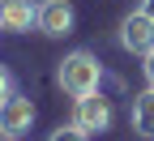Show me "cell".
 Segmentation results:
<instances>
[{
  "label": "cell",
  "instance_id": "6da1fadb",
  "mask_svg": "<svg viewBox=\"0 0 154 141\" xmlns=\"http://www.w3.org/2000/svg\"><path fill=\"white\" fill-rule=\"evenodd\" d=\"M56 81H60V90L73 94V98L94 94L99 81H103V64H99V56H90V51H69L60 60V69H56Z\"/></svg>",
  "mask_w": 154,
  "mask_h": 141
},
{
  "label": "cell",
  "instance_id": "7a4b0ae2",
  "mask_svg": "<svg viewBox=\"0 0 154 141\" xmlns=\"http://www.w3.org/2000/svg\"><path fill=\"white\" fill-rule=\"evenodd\" d=\"M73 124L86 128V133H107L111 128V103L94 90V94H82L73 107Z\"/></svg>",
  "mask_w": 154,
  "mask_h": 141
},
{
  "label": "cell",
  "instance_id": "3957f363",
  "mask_svg": "<svg viewBox=\"0 0 154 141\" xmlns=\"http://www.w3.org/2000/svg\"><path fill=\"white\" fill-rule=\"evenodd\" d=\"M30 124H34V103L13 90L5 103H0V133L5 137H22V133H30Z\"/></svg>",
  "mask_w": 154,
  "mask_h": 141
},
{
  "label": "cell",
  "instance_id": "277c9868",
  "mask_svg": "<svg viewBox=\"0 0 154 141\" xmlns=\"http://www.w3.org/2000/svg\"><path fill=\"white\" fill-rule=\"evenodd\" d=\"M120 47L124 51H141V56L154 47V17L150 13L137 9V13H128L124 22H120Z\"/></svg>",
  "mask_w": 154,
  "mask_h": 141
},
{
  "label": "cell",
  "instance_id": "5b68a950",
  "mask_svg": "<svg viewBox=\"0 0 154 141\" xmlns=\"http://www.w3.org/2000/svg\"><path fill=\"white\" fill-rule=\"evenodd\" d=\"M47 38H64L73 34V5L69 0H38V26Z\"/></svg>",
  "mask_w": 154,
  "mask_h": 141
},
{
  "label": "cell",
  "instance_id": "8992f818",
  "mask_svg": "<svg viewBox=\"0 0 154 141\" xmlns=\"http://www.w3.org/2000/svg\"><path fill=\"white\" fill-rule=\"evenodd\" d=\"M30 26H38V5H30V0H0V30L26 34Z\"/></svg>",
  "mask_w": 154,
  "mask_h": 141
},
{
  "label": "cell",
  "instance_id": "52a82bcc",
  "mask_svg": "<svg viewBox=\"0 0 154 141\" xmlns=\"http://www.w3.org/2000/svg\"><path fill=\"white\" fill-rule=\"evenodd\" d=\"M133 133L137 137H154V86H146L133 98Z\"/></svg>",
  "mask_w": 154,
  "mask_h": 141
},
{
  "label": "cell",
  "instance_id": "ba28073f",
  "mask_svg": "<svg viewBox=\"0 0 154 141\" xmlns=\"http://www.w3.org/2000/svg\"><path fill=\"white\" fill-rule=\"evenodd\" d=\"M47 141H90V133H86V128H77V124H64V128H56Z\"/></svg>",
  "mask_w": 154,
  "mask_h": 141
},
{
  "label": "cell",
  "instance_id": "9c48e42d",
  "mask_svg": "<svg viewBox=\"0 0 154 141\" xmlns=\"http://www.w3.org/2000/svg\"><path fill=\"white\" fill-rule=\"evenodd\" d=\"M9 94H13V73H9L5 64H0V103H5Z\"/></svg>",
  "mask_w": 154,
  "mask_h": 141
},
{
  "label": "cell",
  "instance_id": "30bf717a",
  "mask_svg": "<svg viewBox=\"0 0 154 141\" xmlns=\"http://www.w3.org/2000/svg\"><path fill=\"white\" fill-rule=\"evenodd\" d=\"M141 73H146V81H150V86H154V47H150V51H146V64H141Z\"/></svg>",
  "mask_w": 154,
  "mask_h": 141
},
{
  "label": "cell",
  "instance_id": "8fae6325",
  "mask_svg": "<svg viewBox=\"0 0 154 141\" xmlns=\"http://www.w3.org/2000/svg\"><path fill=\"white\" fill-rule=\"evenodd\" d=\"M141 13H150V17H154V0H141Z\"/></svg>",
  "mask_w": 154,
  "mask_h": 141
},
{
  "label": "cell",
  "instance_id": "7c38bea8",
  "mask_svg": "<svg viewBox=\"0 0 154 141\" xmlns=\"http://www.w3.org/2000/svg\"><path fill=\"white\" fill-rule=\"evenodd\" d=\"M0 141H17V137H0Z\"/></svg>",
  "mask_w": 154,
  "mask_h": 141
}]
</instances>
